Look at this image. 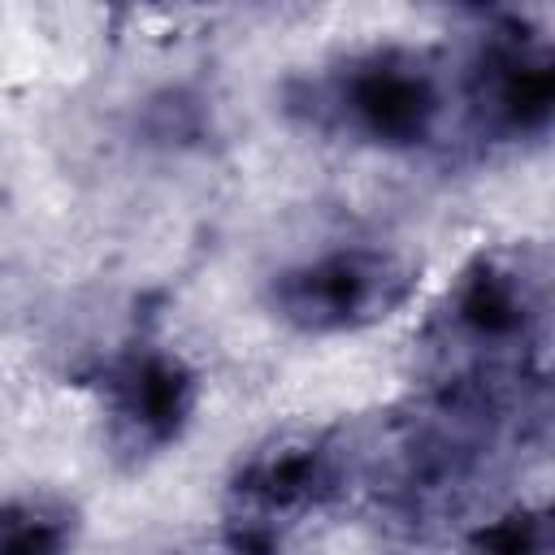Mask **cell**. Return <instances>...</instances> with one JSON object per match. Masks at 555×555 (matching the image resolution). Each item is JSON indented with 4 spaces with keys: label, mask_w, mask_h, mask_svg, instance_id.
<instances>
[{
    "label": "cell",
    "mask_w": 555,
    "mask_h": 555,
    "mask_svg": "<svg viewBox=\"0 0 555 555\" xmlns=\"http://www.w3.org/2000/svg\"><path fill=\"white\" fill-rule=\"evenodd\" d=\"M455 69V113L486 147H529L555 121V43L525 13H490Z\"/></svg>",
    "instance_id": "cell-6"
},
{
    "label": "cell",
    "mask_w": 555,
    "mask_h": 555,
    "mask_svg": "<svg viewBox=\"0 0 555 555\" xmlns=\"http://www.w3.org/2000/svg\"><path fill=\"white\" fill-rule=\"evenodd\" d=\"M551 251L538 238L481 243L416 330V386L546 399Z\"/></svg>",
    "instance_id": "cell-2"
},
{
    "label": "cell",
    "mask_w": 555,
    "mask_h": 555,
    "mask_svg": "<svg viewBox=\"0 0 555 555\" xmlns=\"http://www.w3.org/2000/svg\"><path fill=\"white\" fill-rule=\"evenodd\" d=\"M546 399L416 386L356 425V503L395 533H434L473 512L542 429Z\"/></svg>",
    "instance_id": "cell-1"
},
{
    "label": "cell",
    "mask_w": 555,
    "mask_h": 555,
    "mask_svg": "<svg viewBox=\"0 0 555 555\" xmlns=\"http://www.w3.org/2000/svg\"><path fill=\"white\" fill-rule=\"evenodd\" d=\"M204 399L199 369L152 334L126 338L95 369L100 442L113 468L143 473L165 460L195 425Z\"/></svg>",
    "instance_id": "cell-7"
},
{
    "label": "cell",
    "mask_w": 555,
    "mask_h": 555,
    "mask_svg": "<svg viewBox=\"0 0 555 555\" xmlns=\"http://www.w3.org/2000/svg\"><path fill=\"white\" fill-rule=\"evenodd\" d=\"M421 260L395 243H334L264 278V312L304 338H343L403 312Z\"/></svg>",
    "instance_id": "cell-5"
},
{
    "label": "cell",
    "mask_w": 555,
    "mask_h": 555,
    "mask_svg": "<svg viewBox=\"0 0 555 555\" xmlns=\"http://www.w3.org/2000/svg\"><path fill=\"white\" fill-rule=\"evenodd\" d=\"M351 503L356 425H278L230 464L217 499L212 555H299Z\"/></svg>",
    "instance_id": "cell-3"
},
{
    "label": "cell",
    "mask_w": 555,
    "mask_h": 555,
    "mask_svg": "<svg viewBox=\"0 0 555 555\" xmlns=\"http://www.w3.org/2000/svg\"><path fill=\"white\" fill-rule=\"evenodd\" d=\"M460 555H555V525L551 507L538 499H516L481 520H473L460 538Z\"/></svg>",
    "instance_id": "cell-9"
},
{
    "label": "cell",
    "mask_w": 555,
    "mask_h": 555,
    "mask_svg": "<svg viewBox=\"0 0 555 555\" xmlns=\"http://www.w3.org/2000/svg\"><path fill=\"white\" fill-rule=\"evenodd\" d=\"M291 108L321 134L369 152L412 156L451 134L455 69L425 43H364L291 82Z\"/></svg>",
    "instance_id": "cell-4"
},
{
    "label": "cell",
    "mask_w": 555,
    "mask_h": 555,
    "mask_svg": "<svg viewBox=\"0 0 555 555\" xmlns=\"http://www.w3.org/2000/svg\"><path fill=\"white\" fill-rule=\"evenodd\" d=\"M82 507L48 486L0 494V555H78Z\"/></svg>",
    "instance_id": "cell-8"
}]
</instances>
